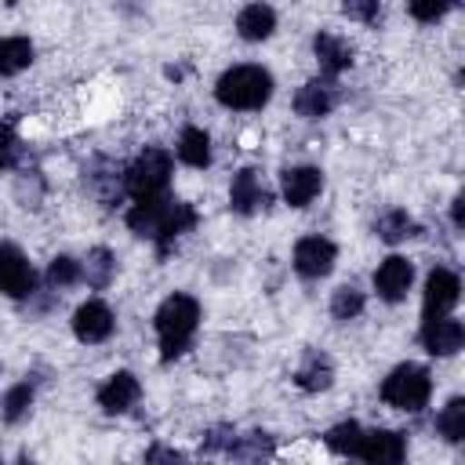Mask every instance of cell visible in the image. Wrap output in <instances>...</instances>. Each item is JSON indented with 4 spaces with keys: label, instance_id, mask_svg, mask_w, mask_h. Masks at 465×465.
Segmentation results:
<instances>
[{
    "label": "cell",
    "instance_id": "6da1fadb",
    "mask_svg": "<svg viewBox=\"0 0 465 465\" xmlns=\"http://www.w3.org/2000/svg\"><path fill=\"white\" fill-rule=\"evenodd\" d=\"M200 323V305L189 294H171L156 309V334H160V356L174 360L189 349V338Z\"/></svg>",
    "mask_w": 465,
    "mask_h": 465
},
{
    "label": "cell",
    "instance_id": "7a4b0ae2",
    "mask_svg": "<svg viewBox=\"0 0 465 465\" xmlns=\"http://www.w3.org/2000/svg\"><path fill=\"white\" fill-rule=\"evenodd\" d=\"M269 94H272V76L262 65H232L214 84V98L225 109H262Z\"/></svg>",
    "mask_w": 465,
    "mask_h": 465
},
{
    "label": "cell",
    "instance_id": "3957f363",
    "mask_svg": "<svg viewBox=\"0 0 465 465\" xmlns=\"http://www.w3.org/2000/svg\"><path fill=\"white\" fill-rule=\"evenodd\" d=\"M429 392H432V378L418 363H400L381 381V400L389 407H400V411H421L429 403Z\"/></svg>",
    "mask_w": 465,
    "mask_h": 465
},
{
    "label": "cell",
    "instance_id": "277c9868",
    "mask_svg": "<svg viewBox=\"0 0 465 465\" xmlns=\"http://www.w3.org/2000/svg\"><path fill=\"white\" fill-rule=\"evenodd\" d=\"M171 178V156L163 149H145L138 153V160L127 167L124 174V185L134 200H149V196H160L163 185Z\"/></svg>",
    "mask_w": 465,
    "mask_h": 465
},
{
    "label": "cell",
    "instance_id": "5b68a950",
    "mask_svg": "<svg viewBox=\"0 0 465 465\" xmlns=\"http://www.w3.org/2000/svg\"><path fill=\"white\" fill-rule=\"evenodd\" d=\"M356 454H360L367 465H403L407 443H403V436L392 432V429H371V432L360 436Z\"/></svg>",
    "mask_w": 465,
    "mask_h": 465
},
{
    "label": "cell",
    "instance_id": "8992f818",
    "mask_svg": "<svg viewBox=\"0 0 465 465\" xmlns=\"http://www.w3.org/2000/svg\"><path fill=\"white\" fill-rule=\"evenodd\" d=\"M334 258H338V251H334V243L323 240V236H305V240L294 243V269H298L302 276H309V280L327 276V272L334 269Z\"/></svg>",
    "mask_w": 465,
    "mask_h": 465
},
{
    "label": "cell",
    "instance_id": "52a82bcc",
    "mask_svg": "<svg viewBox=\"0 0 465 465\" xmlns=\"http://www.w3.org/2000/svg\"><path fill=\"white\" fill-rule=\"evenodd\" d=\"M33 283H36V276H33V265L25 262V254L15 243H0V291L11 298H22L33 291Z\"/></svg>",
    "mask_w": 465,
    "mask_h": 465
},
{
    "label": "cell",
    "instance_id": "ba28073f",
    "mask_svg": "<svg viewBox=\"0 0 465 465\" xmlns=\"http://www.w3.org/2000/svg\"><path fill=\"white\" fill-rule=\"evenodd\" d=\"M461 298V283L450 269H432L425 280V320L447 316Z\"/></svg>",
    "mask_w": 465,
    "mask_h": 465
},
{
    "label": "cell",
    "instance_id": "9c48e42d",
    "mask_svg": "<svg viewBox=\"0 0 465 465\" xmlns=\"http://www.w3.org/2000/svg\"><path fill=\"white\" fill-rule=\"evenodd\" d=\"M73 334L87 345L94 341H105L113 334V312L105 302H84L76 312H73Z\"/></svg>",
    "mask_w": 465,
    "mask_h": 465
},
{
    "label": "cell",
    "instance_id": "30bf717a",
    "mask_svg": "<svg viewBox=\"0 0 465 465\" xmlns=\"http://www.w3.org/2000/svg\"><path fill=\"white\" fill-rule=\"evenodd\" d=\"M465 341V327L450 316H436V320H425L421 327V345L432 352V356H450L458 352Z\"/></svg>",
    "mask_w": 465,
    "mask_h": 465
},
{
    "label": "cell",
    "instance_id": "8fae6325",
    "mask_svg": "<svg viewBox=\"0 0 465 465\" xmlns=\"http://www.w3.org/2000/svg\"><path fill=\"white\" fill-rule=\"evenodd\" d=\"M229 203H232L236 214H254L258 207L269 203V193H265L258 171H251V167L236 171V178H232V185H229Z\"/></svg>",
    "mask_w": 465,
    "mask_h": 465
},
{
    "label": "cell",
    "instance_id": "7c38bea8",
    "mask_svg": "<svg viewBox=\"0 0 465 465\" xmlns=\"http://www.w3.org/2000/svg\"><path fill=\"white\" fill-rule=\"evenodd\" d=\"M411 280H414V269H411V262L400 258V254H389V258L378 265V272H374V287H378V294H381L385 302H400V298L407 294Z\"/></svg>",
    "mask_w": 465,
    "mask_h": 465
},
{
    "label": "cell",
    "instance_id": "4fadbf2b",
    "mask_svg": "<svg viewBox=\"0 0 465 465\" xmlns=\"http://www.w3.org/2000/svg\"><path fill=\"white\" fill-rule=\"evenodd\" d=\"M138 378L131 374V371H116V374H109V381L98 389V403H102V411H109V414H124L134 400H138Z\"/></svg>",
    "mask_w": 465,
    "mask_h": 465
},
{
    "label": "cell",
    "instance_id": "5bb4252c",
    "mask_svg": "<svg viewBox=\"0 0 465 465\" xmlns=\"http://www.w3.org/2000/svg\"><path fill=\"white\" fill-rule=\"evenodd\" d=\"M334 102H338V91H334V84H327V80H309V84L298 87V94H294V109H298V116H305V120L327 116V113L334 109Z\"/></svg>",
    "mask_w": 465,
    "mask_h": 465
},
{
    "label": "cell",
    "instance_id": "9a60e30c",
    "mask_svg": "<svg viewBox=\"0 0 465 465\" xmlns=\"http://www.w3.org/2000/svg\"><path fill=\"white\" fill-rule=\"evenodd\" d=\"M196 225V211L189 207V203H182V200H171L167 203V211H163V222H160V229H156V251H160V258L171 251V243L185 232V229H193Z\"/></svg>",
    "mask_w": 465,
    "mask_h": 465
},
{
    "label": "cell",
    "instance_id": "2e32d148",
    "mask_svg": "<svg viewBox=\"0 0 465 465\" xmlns=\"http://www.w3.org/2000/svg\"><path fill=\"white\" fill-rule=\"evenodd\" d=\"M312 51H316V62H320V69H323L327 76H338L341 69L352 65V47H349V40H341L338 33H316Z\"/></svg>",
    "mask_w": 465,
    "mask_h": 465
},
{
    "label": "cell",
    "instance_id": "e0dca14e",
    "mask_svg": "<svg viewBox=\"0 0 465 465\" xmlns=\"http://www.w3.org/2000/svg\"><path fill=\"white\" fill-rule=\"evenodd\" d=\"M320 185H323V178H320L316 167H291L283 174V200L291 207H305V203H312V196L320 193Z\"/></svg>",
    "mask_w": 465,
    "mask_h": 465
},
{
    "label": "cell",
    "instance_id": "ac0fdd59",
    "mask_svg": "<svg viewBox=\"0 0 465 465\" xmlns=\"http://www.w3.org/2000/svg\"><path fill=\"white\" fill-rule=\"evenodd\" d=\"M272 458V436L269 432H247L236 436L229 447V461L232 465H265Z\"/></svg>",
    "mask_w": 465,
    "mask_h": 465
},
{
    "label": "cell",
    "instance_id": "d6986e66",
    "mask_svg": "<svg viewBox=\"0 0 465 465\" xmlns=\"http://www.w3.org/2000/svg\"><path fill=\"white\" fill-rule=\"evenodd\" d=\"M167 203L171 200H163V196H149V200H138L131 211H127V225H131V232H138V236H156V229H160V222H163V211H167Z\"/></svg>",
    "mask_w": 465,
    "mask_h": 465
},
{
    "label": "cell",
    "instance_id": "ffe728a7",
    "mask_svg": "<svg viewBox=\"0 0 465 465\" xmlns=\"http://www.w3.org/2000/svg\"><path fill=\"white\" fill-rule=\"evenodd\" d=\"M236 29H240L243 40H265L276 29V11L265 7V4H247L236 15Z\"/></svg>",
    "mask_w": 465,
    "mask_h": 465
},
{
    "label": "cell",
    "instance_id": "44dd1931",
    "mask_svg": "<svg viewBox=\"0 0 465 465\" xmlns=\"http://www.w3.org/2000/svg\"><path fill=\"white\" fill-rule=\"evenodd\" d=\"M33 62V44L25 36H0V76H15Z\"/></svg>",
    "mask_w": 465,
    "mask_h": 465
},
{
    "label": "cell",
    "instance_id": "7402d4cb",
    "mask_svg": "<svg viewBox=\"0 0 465 465\" xmlns=\"http://www.w3.org/2000/svg\"><path fill=\"white\" fill-rule=\"evenodd\" d=\"M178 160L189 167H207L211 163V138L200 127H185L178 138Z\"/></svg>",
    "mask_w": 465,
    "mask_h": 465
},
{
    "label": "cell",
    "instance_id": "603a6c76",
    "mask_svg": "<svg viewBox=\"0 0 465 465\" xmlns=\"http://www.w3.org/2000/svg\"><path fill=\"white\" fill-rule=\"evenodd\" d=\"M294 381H298L305 392H320V389H327V385L334 381V367H331V360H327V356L312 352V356H309V360L298 367Z\"/></svg>",
    "mask_w": 465,
    "mask_h": 465
},
{
    "label": "cell",
    "instance_id": "cb8c5ba5",
    "mask_svg": "<svg viewBox=\"0 0 465 465\" xmlns=\"http://www.w3.org/2000/svg\"><path fill=\"white\" fill-rule=\"evenodd\" d=\"M374 232L385 240V243H400L407 236H414V222L407 211H385L378 222H374Z\"/></svg>",
    "mask_w": 465,
    "mask_h": 465
},
{
    "label": "cell",
    "instance_id": "d4e9b609",
    "mask_svg": "<svg viewBox=\"0 0 465 465\" xmlns=\"http://www.w3.org/2000/svg\"><path fill=\"white\" fill-rule=\"evenodd\" d=\"M80 280H87L94 291H102L113 280V254L105 247H94L87 254V265H80Z\"/></svg>",
    "mask_w": 465,
    "mask_h": 465
},
{
    "label": "cell",
    "instance_id": "484cf974",
    "mask_svg": "<svg viewBox=\"0 0 465 465\" xmlns=\"http://www.w3.org/2000/svg\"><path fill=\"white\" fill-rule=\"evenodd\" d=\"M436 425H440V432H443L450 443H461V440H465V400H461V396H454V400L440 411Z\"/></svg>",
    "mask_w": 465,
    "mask_h": 465
},
{
    "label": "cell",
    "instance_id": "4316f807",
    "mask_svg": "<svg viewBox=\"0 0 465 465\" xmlns=\"http://www.w3.org/2000/svg\"><path fill=\"white\" fill-rule=\"evenodd\" d=\"M360 436H363V429H360L356 421H338V425L327 432V447H331L334 454H356Z\"/></svg>",
    "mask_w": 465,
    "mask_h": 465
},
{
    "label": "cell",
    "instance_id": "83f0119b",
    "mask_svg": "<svg viewBox=\"0 0 465 465\" xmlns=\"http://www.w3.org/2000/svg\"><path fill=\"white\" fill-rule=\"evenodd\" d=\"M331 312H334V320H352V316H360V312H363V294H360L356 287H338L334 298H331Z\"/></svg>",
    "mask_w": 465,
    "mask_h": 465
},
{
    "label": "cell",
    "instance_id": "f1b7e54d",
    "mask_svg": "<svg viewBox=\"0 0 465 465\" xmlns=\"http://www.w3.org/2000/svg\"><path fill=\"white\" fill-rule=\"evenodd\" d=\"M29 403H33V385H29V381L7 389V392H4V421H18V418L29 411Z\"/></svg>",
    "mask_w": 465,
    "mask_h": 465
},
{
    "label": "cell",
    "instance_id": "f546056e",
    "mask_svg": "<svg viewBox=\"0 0 465 465\" xmlns=\"http://www.w3.org/2000/svg\"><path fill=\"white\" fill-rule=\"evenodd\" d=\"M47 280H51L54 287H73V283L80 280V262L69 258V254L51 258V265H47Z\"/></svg>",
    "mask_w": 465,
    "mask_h": 465
},
{
    "label": "cell",
    "instance_id": "4dcf8cb0",
    "mask_svg": "<svg viewBox=\"0 0 465 465\" xmlns=\"http://www.w3.org/2000/svg\"><path fill=\"white\" fill-rule=\"evenodd\" d=\"M145 465H189V461H185V454H182V450L163 447V443H153V447H149V454H145Z\"/></svg>",
    "mask_w": 465,
    "mask_h": 465
},
{
    "label": "cell",
    "instance_id": "1f68e13d",
    "mask_svg": "<svg viewBox=\"0 0 465 465\" xmlns=\"http://www.w3.org/2000/svg\"><path fill=\"white\" fill-rule=\"evenodd\" d=\"M232 440H236V432H232L229 425H218V429H211V432H207V440H203V454L229 450V447H232Z\"/></svg>",
    "mask_w": 465,
    "mask_h": 465
},
{
    "label": "cell",
    "instance_id": "d6a6232c",
    "mask_svg": "<svg viewBox=\"0 0 465 465\" xmlns=\"http://www.w3.org/2000/svg\"><path fill=\"white\" fill-rule=\"evenodd\" d=\"M450 11V4H411V15L418 18V22H436L440 15H447Z\"/></svg>",
    "mask_w": 465,
    "mask_h": 465
},
{
    "label": "cell",
    "instance_id": "836d02e7",
    "mask_svg": "<svg viewBox=\"0 0 465 465\" xmlns=\"http://www.w3.org/2000/svg\"><path fill=\"white\" fill-rule=\"evenodd\" d=\"M15 149H18V142H15L11 127H0V167H11L15 163Z\"/></svg>",
    "mask_w": 465,
    "mask_h": 465
},
{
    "label": "cell",
    "instance_id": "e575fe53",
    "mask_svg": "<svg viewBox=\"0 0 465 465\" xmlns=\"http://www.w3.org/2000/svg\"><path fill=\"white\" fill-rule=\"evenodd\" d=\"M345 15L349 18H363V22H374L381 15V7L371 0V4H345Z\"/></svg>",
    "mask_w": 465,
    "mask_h": 465
},
{
    "label": "cell",
    "instance_id": "d590c367",
    "mask_svg": "<svg viewBox=\"0 0 465 465\" xmlns=\"http://www.w3.org/2000/svg\"><path fill=\"white\" fill-rule=\"evenodd\" d=\"M461 203H465V200H461V196H454V225H461Z\"/></svg>",
    "mask_w": 465,
    "mask_h": 465
},
{
    "label": "cell",
    "instance_id": "8d00e7d4",
    "mask_svg": "<svg viewBox=\"0 0 465 465\" xmlns=\"http://www.w3.org/2000/svg\"><path fill=\"white\" fill-rule=\"evenodd\" d=\"M18 465H29V461H18Z\"/></svg>",
    "mask_w": 465,
    "mask_h": 465
}]
</instances>
